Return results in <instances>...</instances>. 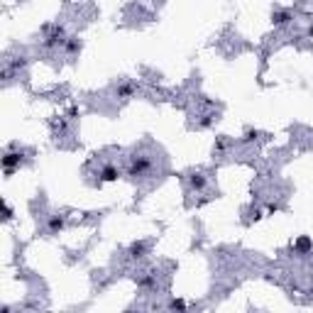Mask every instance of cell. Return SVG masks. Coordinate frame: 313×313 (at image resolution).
<instances>
[{
  "label": "cell",
  "instance_id": "8",
  "mask_svg": "<svg viewBox=\"0 0 313 313\" xmlns=\"http://www.w3.org/2000/svg\"><path fill=\"white\" fill-rule=\"evenodd\" d=\"M64 228H66V218H64V216H59V213H56V216H49V221H47V233H49V235H59Z\"/></svg>",
  "mask_w": 313,
  "mask_h": 313
},
{
  "label": "cell",
  "instance_id": "15",
  "mask_svg": "<svg viewBox=\"0 0 313 313\" xmlns=\"http://www.w3.org/2000/svg\"><path fill=\"white\" fill-rule=\"evenodd\" d=\"M166 306H169L171 311H176V308H179V311H184V308H188V306H186V301H181V298H171Z\"/></svg>",
  "mask_w": 313,
  "mask_h": 313
},
{
  "label": "cell",
  "instance_id": "18",
  "mask_svg": "<svg viewBox=\"0 0 313 313\" xmlns=\"http://www.w3.org/2000/svg\"><path fill=\"white\" fill-rule=\"evenodd\" d=\"M3 213H5V216H3L5 221H10V218H13V208H10L8 203H3Z\"/></svg>",
  "mask_w": 313,
  "mask_h": 313
},
{
  "label": "cell",
  "instance_id": "3",
  "mask_svg": "<svg viewBox=\"0 0 313 313\" xmlns=\"http://www.w3.org/2000/svg\"><path fill=\"white\" fill-rule=\"evenodd\" d=\"M22 162H25V154H22V152H13V149H8V152L3 154V169H5L8 176H13L15 169H18Z\"/></svg>",
  "mask_w": 313,
  "mask_h": 313
},
{
  "label": "cell",
  "instance_id": "16",
  "mask_svg": "<svg viewBox=\"0 0 313 313\" xmlns=\"http://www.w3.org/2000/svg\"><path fill=\"white\" fill-rule=\"evenodd\" d=\"M54 132L56 135H64V132H66V120H64V118H61L59 123H54Z\"/></svg>",
  "mask_w": 313,
  "mask_h": 313
},
{
  "label": "cell",
  "instance_id": "12",
  "mask_svg": "<svg viewBox=\"0 0 313 313\" xmlns=\"http://www.w3.org/2000/svg\"><path fill=\"white\" fill-rule=\"evenodd\" d=\"M61 49H64L69 56L78 54V52H81V39H78V37H66V42H64V47H61Z\"/></svg>",
  "mask_w": 313,
  "mask_h": 313
},
{
  "label": "cell",
  "instance_id": "6",
  "mask_svg": "<svg viewBox=\"0 0 313 313\" xmlns=\"http://www.w3.org/2000/svg\"><path fill=\"white\" fill-rule=\"evenodd\" d=\"M291 247H294V252H296V255L306 257V255H308V252L313 250V240L308 238V235H298V238L294 240V245H291Z\"/></svg>",
  "mask_w": 313,
  "mask_h": 313
},
{
  "label": "cell",
  "instance_id": "7",
  "mask_svg": "<svg viewBox=\"0 0 313 313\" xmlns=\"http://www.w3.org/2000/svg\"><path fill=\"white\" fill-rule=\"evenodd\" d=\"M120 179V169L115 164H106L100 169V174H98V181L100 184H111V181H118Z\"/></svg>",
  "mask_w": 313,
  "mask_h": 313
},
{
  "label": "cell",
  "instance_id": "10",
  "mask_svg": "<svg viewBox=\"0 0 313 313\" xmlns=\"http://www.w3.org/2000/svg\"><path fill=\"white\" fill-rule=\"evenodd\" d=\"M291 20H294V13H291V10H274V13H272V25H274V27H286Z\"/></svg>",
  "mask_w": 313,
  "mask_h": 313
},
{
  "label": "cell",
  "instance_id": "17",
  "mask_svg": "<svg viewBox=\"0 0 313 313\" xmlns=\"http://www.w3.org/2000/svg\"><path fill=\"white\" fill-rule=\"evenodd\" d=\"M78 115H81V111H78V106H71V108L66 111V118H71V120H74V118H78Z\"/></svg>",
  "mask_w": 313,
  "mask_h": 313
},
{
  "label": "cell",
  "instance_id": "9",
  "mask_svg": "<svg viewBox=\"0 0 313 313\" xmlns=\"http://www.w3.org/2000/svg\"><path fill=\"white\" fill-rule=\"evenodd\" d=\"M145 255H147V242H145V240H135V242L128 247L130 259H142Z\"/></svg>",
  "mask_w": 313,
  "mask_h": 313
},
{
  "label": "cell",
  "instance_id": "1",
  "mask_svg": "<svg viewBox=\"0 0 313 313\" xmlns=\"http://www.w3.org/2000/svg\"><path fill=\"white\" fill-rule=\"evenodd\" d=\"M152 166H154L152 164V157H147V154H132L128 166H125V174L130 179H142V176H147L152 171Z\"/></svg>",
  "mask_w": 313,
  "mask_h": 313
},
{
  "label": "cell",
  "instance_id": "19",
  "mask_svg": "<svg viewBox=\"0 0 313 313\" xmlns=\"http://www.w3.org/2000/svg\"><path fill=\"white\" fill-rule=\"evenodd\" d=\"M198 125H201V128H211V125H213V118H201Z\"/></svg>",
  "mask_w": 313,
  "mask_h": 313
},
{
  "label": "cell",
  "instance_id": "14",
  "mask_svg": "<svg viewBox=\"0 0 313 313\" xmlns=\"http://www.w3.org/2000/svg\"><path fill=\"white\" fill-rule=\"evenodd\" d=\"M257 137H259V130L247 128V130H245V135H242V140H240V142H242V145H250V142H255Z\"/></svg>",
  "mask_w": 313,
  "mask_h": 313
},
{
  "label": "cell",
  "instance_id": "2",
  "mask_svg": "<svg viewBox=\"0 0 313 313\" xmlns=\"http://www.w3.org/2000/svg\"><path fill=\"white\" fill-rule=\"evenodd\" d=\"M44 30V42H42V47L44 49H59V47H64V42H66V32H64V27L54 22V25H44L42 27Z\"/></svg>",
  "mask_w": 313,
  "mask_h": 313
},
{
  "label": "cell",
  "instance_id": "13",
  "mask_svg": "<svg viewBox=\"0 0 313 313\" xmlns=\"http://www.w3.org/2000/svg\"><path fill=\"white\" fill-rule=\"evenodd\" d=\"M228 147H230V140H228L225 135H218L216 142H213V154H223Z\"/></svg>",
  "mask_w": 313,
  "mask_h": 313
},
{
  "label": "cell",
  "instance_id": "11",
  "mask_svg": "<svg viewBox=\"0 0 313 313\" xmlns=\"http://www.w3.org/2000/svg\"><path fill=\"white\" fill-rule=\"evenodd\" d=\"M135 281H137L140 289H154V286H157V279H154L152 272H142V274H137L135 276Z\"/></svg>",
  "mask_w": 313,
  "mask_h": 313
},
{
  "label": "cell",
  "instance_id": "4",
  "mask_svg": "<svg viewBox=\"0 0 313 313\" xmlns=\"http://www.w3.org/2000/svg\"><path fill=\"white\" fill-rule=\"evenodd\" d=\"M186 181H188V188L196 191V193L205 191V186H208V179H205V174H201V171H191V174L186 176Z\"/></svg>",
  "mask_w": 313,
  "mask_h": 313
},
{
  "label": "cell",
  "instance_id": "5",
  "mask_svg": "<svg viewBox=\"0 0 313 313\" xmlns=\"http://www.w3.org/2000/svg\"><path fill=\"white\" fill-rule=\"evenodd\" d=\"M135 93H137V83H135V81H123V83H118V88H115V98L130 100Z\"/></svg>",
  "mask_w": 313,
  "mask_h": 313
}]
</instances>
